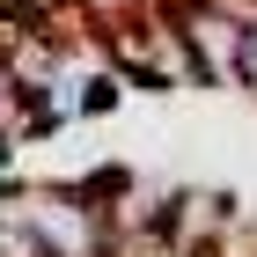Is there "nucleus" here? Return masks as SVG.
<instances>
[{"label": "nucleus", "instance_id": "obj_3", "mask_svg": "<svg viewBox=\"0 0 257 257\" xmlns=\"http://www.w3.org/2000/svg\"><path fill=\"white\" fill-rule=\"evenodd\" d=\"M169 22H177V37H184V52H191L198 81L235 88V44H242V22L220 15L213 0H169Z\"/></svg>", "mask_w": 257, "mask_h": 257}, {"label": "nucleus", "instance_id": "obj_2", "mask_svg": "<svg viewBox=\"0 0 257 257\" xmlns=\"http://www.w3.org/2000/svg\"><path fill=\"white\" fill-rule=\"evenodd\" d=\"M15 220L30 228V242L44 257H110V213H103L96 191L37 184V191L15 198Z\"/></svg>", "mask_w": 257, "mask_h": 257}, {"label": "nucleus", "instance_id": "obj_4", "mask_svg": "<svg viewBox=\"0 0 257 257\" xmlns=\"http://www.w3.org/2000/svg\"><path fill=\"white\" fill-rule=\"evenodd\" d=\"M235 88L257 96V22H242V44H235Z\"/></svg>", "mask_w": 257, "mask_h": 257}, {"label": "nucleus", "instance_id": "obj_1", "mask_svg": "<svg viewBox=\"0 0 257 257\" xmlns=\"http://www.w3.org/2000/svg\"><path fill=\"white\" fill-rule=\"evenodd\" d=\"M103 52L118 59V81H133V88H191L198 81L191 52H184V37H177V22H169V0L125 8V15L103 30Z\"/></svg>", "mask_w": 257, "mask_h": 257}]
</instances>
